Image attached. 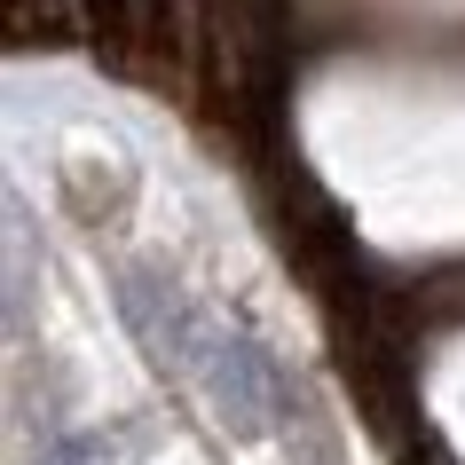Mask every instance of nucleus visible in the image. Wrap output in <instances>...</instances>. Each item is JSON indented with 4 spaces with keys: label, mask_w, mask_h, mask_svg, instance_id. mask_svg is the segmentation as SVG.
Returning a JSON list of instances; mask_svg holds the SVG:
<instances>
[{
    "label": "nucleus",
    "mask_w": 465,
    "mask_h": 465,
    "mask_svg": "<svg viewBox=\"0 0 465 465\" xmlns=\"http://www.w3.org/2000/svg\"><path fill=\"white\" fill-rule=\"evenodd\" d=\"M197 394H205V411L221 418V434L237 441H261V434H292L300 411V387L284 379V363H276L269 347L252 340V331H229V323H213V340H205V355H197Z\"/></svg>",
    "instance_id": "obj_1"
},
{
    "label": "nucleus",
    "mask_w": 465,
    "mask_h": 465,
    "mask_svg": "<svg viewBox=\"0 0 465 465\" xmlns=\"http://www.w3.org/2000/svg\"><path fill=\"white\" fill-rule=\"evenodd\" d=\"M119 316H126V331L143 340V355L166 371V379H197V355H205V340H213V316H205L173 276L119 269Z\"/></svg>",
    "instance_id": "obj_2"
},
{
    "label": "nucleus",
    "mask_w": 465,
    "mask_h": 465,
    "mask_svg": "<svg viewBox=\"0 0 465 465\" xmlns=\"http://www.w3.org/2000/svg\"><path fill=\"white\" fill-rule=\"evenodd\" d=\"M40 465H111V441H87V434H79V441H55Z\"/></svg>",
    "instance_id": "obj_3"
}]
</instances>
